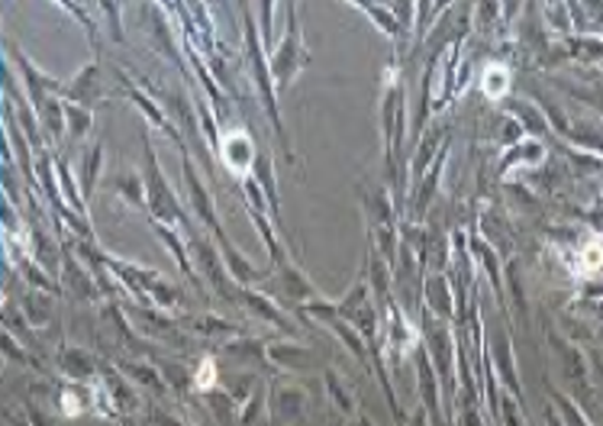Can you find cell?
<instances>
[{"label":"cell","mask_w":603,"mask_h":426,"mask_svg":"<svg viewBox=\"0 0 603 426\" xmlns=\"http://www.w3.org/2000/svg\"><path fill=\"white\" fill-rule=\"evenodd\" d=\"M507 68H487V95H491V98H501V95L507 91Z\"/></svg>","instance_id":"cell-1"}]
</instances>
